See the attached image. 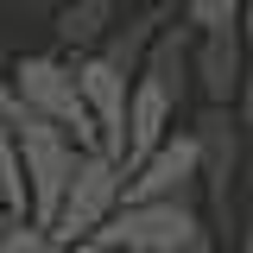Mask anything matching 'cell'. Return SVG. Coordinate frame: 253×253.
Listing matches in <instances>:
<instances>
[{
	"label": "cell",
	"instance_id": "obj_1",
	"mask_svg": "<svg viewBox=\"0 0 253 253\" xmlns=\"http://www.w3.org/2000/svg\"><path fill=\"white\" fill-rule=\"evenodd\" d=\"M6 76H13V108L19 114H38V121L57 126V133H70L76 152H101V139H95V126H89V108L76 95L70 57H57V51H26Z\"/></svg>",
	"mask_w": 253,
	"mask_h": 253
},
{
	"label": "cell",
	"instance_id": "obj_2",
	"mask_svg": "<svg viewBox=\"0 0 253 253\" xmlns=\"http://www.w3.org/2000/svg\"><path fill=\"white\" fill-rule=\"evenodd\" d=\"M6 126H13V152H19V177H26V221H38V228H51V215H57V196L63 184H70V171H76V139L70 133H57L51 121H38V114H6Z\"/></svg>",
	"mask_w": 253,
	"mask_h": 253
},
{
	"label": "cell",
	"instance_id": "obj_3",
	"mask_svg": "<svg viewBox=\"0 0 253 253\" xmlns=\"http://www.w3.org/2000/svg\"><path fill=\"white\" fill-rule=\"evenodd\" d=\"M121 190H126V171L114 165L108 152H83L76 158V171H70V184L57 196V215H51V241L57 247H76V241H95L108 215L121 209Z\"/></svg>",
	"mask_w": 253,
	"mask_h": 253
},
{
	"label": "cell",
	"instance_id": "obj_4",
	"mask_svg": "<svg viewBox=\"0 0 253 253\" xmlns=\"http://www.w3.org/2000/svg\"><path fill=\"white\" fill-rule=\"evenodd\" d=\"M196 234H209L196 203H121L95 241L108 253H177Z\"/></svg>",
	"mask_w": 253,
	"mask_h": 253
},
{
	"label": "cell",
	"instance_id": "obj_5",
	"mask_svg": "<svg viewBox=\"0 0 253 253\" xmlns=\"http://www.w3.org/2000/svg\"><path fill=\"white\" fill-rule=\"evenodd\" d=\"M121 203H196L203 209V177H196V146L190 133H171L152 158H139L126 171Z\"/></svg>",
	"mask_w": 253,
	"mask_h": 253
},
{
	"label": "cell",
	"instance_id": "obj_6",
	"mask_svg": "<svg viewBox=\"0 0 253 253\" xmlns=\"http://www.w3.org/2000/svg\"><path fill=\"white\" fill-rule=\"evenodd\" d=\"M76 70V95H83V108H89V126L95 139H101V152L121 165V146H126V76H114L101 57H70Z\"/></svg>",
	"mask_w": 253,
	"mask_h": 253
},
{
	"label": "cell",
	"instance_id": "obj_7",
	"mask_svg": "<svg viewBox=\"0 0 253 253\" xmlns=\"http://www.w3.org/2000/svg\"><path fill=\"white\" fill-rule=\"evenodd\" d=\"M247 70H253V57L241 44V32H215V38L190 44V95H203V108H234Z\"/></svg>",
	"mask_w": 253,
	"mask_h": 253
},
{
	"label": "cell",
	"instance_id": "obj_8",
	"mask_svg": "<svg viewBox=\"0 0 253 253\" xmlns=\"http://www.w3.org/2000/svg\"><path fill=\"white\" fill-rule=\"evenodd\" d=\"M171 19H177V13H171L165 0L133 6L126 19H114V26H108V38H101V51H95V57L108 63L114 76H126V83H133V76H139V63H146V51H152V38H158V26H171Z\"/></svg>",
	"mask_w": 253,
	"mask_h": 253
},
{
	"label": "cell",
	"instance_id": "obj_9",
	"mask_svg": "<svg viewBox=\"0 0 253 253\" xmlns=\"http://www.w3.org/2000/svg\"><path fill=\"white\" fill-rule=\"evenodd\" d=\"M190 44H196V32H190L184 19H171V26H158L152 51L139 63V83H152V89L171 101V114L190 101Z\"/></svg>",
	"mask_w": 253,
	"mask_h": 253
},
{
	"label": "cell",
	"instance_id": "obj_10",
	"mask_svg": "<svg viewBox=\"0 0 253 253\" xmlns=\"http://www.w3.org/2000/svg\"><path fill=\"white\" fill-rule=\"evenodd\" d=\"M171 101L152 89V83H139L133 76V89H126V146H121V171H133L139 158H152L165 139H171Z\"/></svg>",
	"mask_w": 253,
	"mask_h": 253
},
{
	"label": "cell",
	"instance_id": "obj_11",
	"mask_svg": "<svg viewBox=\"0 0 253 253\" xmlns=\"http://www.w3.org/2000/svg\"><path fill=\"white\" fill-rule=\"evenodd\" d=\"M114 19H121V0H63L51 13V32H57L63 57H95Z\"/></svg>",
	"mask_w": 253,
	"mask_h": 253
},
{
	"label": "cell",
	"instance_id": "obj_12",
	"mask_svg": "<svg viewBox=\"0 0 253 253\" xmlns=\"http://www.w3.org/2000/svg\"><path fill=\"white\" fill-rule=\"evenodd\" d=\"M196 38H215V32H234L241 26V0H184V13H177Z\"/></svg>",
	"mask_w": 253,
	"mask_h": 253
},
{
	"label": "cell",
	"instance_id": "obj_13",
	"mask_svg": "<svg viewBox=\"0 0 253 253\" xmlns=\"http://www.w3.org/2000/svg\"><path fill=\"white\" fill-rule=\"evenodd\" d=\"M51 247H57V241H51L38 221H13V228L0 234V253H51Z\"/></svg>",
	"mask_w": 253,
	"mask_h": 253
},
{
	"label": "cell",
	"instance_id": "obj_14",
	"mask_svg": "<svg viewBox=\"0 0 253 253\" xmlns=\"http://www.w3.org/2000/svg\"><path fill=\"white\" fill-rule=\"evenodd\" d=\"M234 32H241V44H247V57H253V0H241V26Z\"/></svg>",
	"mask_w": 253,
	"mask_h": 253
},
{
	"label": "cell",
	"instance_id": "obj_15",
	"mask_svg": "<svg viewBox=\"0 0 253 253\" xmlns=\"http://www.w3.org/2000/svg\"><path fill=\"white\" fill-rule=\"evenodd\" d=\"M6 114H13V76L0 70V121H6Z\"/></svg>",
	"mask_w": 253,
	"mask_h": 253
},
{
	"label": "cell",
	"instance_id": "obj_16",
	"mask_svg": "<svg viewBox=\"0 0 253 253\" xmlns=\"http://www.w3.org/2000/svg\"><path fill=\"white\" fill-rule=\"evenodd\" d=\"M177 253H221V247H215V234H196V241H190V247H177Z\"/></svg>",
	"mask_w": 253,
	"mask_h": 253
},
{
	"label": "cell",
	"instance_id": "obj_17",
	"mask_svg": "<svg viewBox=\"0 0 253 253\" xmlns=\"http://www.w3.org/2000/svg\"><path fill=\"white\" fill-rule=\"evenodd\" d=\"M51 253H108L101 241H76V247H51Z\"/></svg>",
	"mask_w": 253,
	"mask_h": 253
},
{
	"label": "cell",
	"instance_id": "obj_18",
	"mask_svg": "<svg viewBox=\"0 0 253 253\" xmlns=\"http://www.w3.org/2000/svg\"><path fill=\"white\" fill-rule=\"evenodd\" d=\"M13 221H19V215H13V209H6V203H0V234H6V228H13Z\"/></svg>",
	"mask_w": 253,
	"mask_h": 253
},
{
	"label": "cell",
	"instance_id": "obj_19",
	"mask_svg": "<svg viewBox=\"0 0 253 253\" xmlns=\"http://www.w3.org/2000/svg\"><path fill=\"white\" fill-rule=\"evenodd\" d=\"M26 6H51V13H57V6H63V0H26Z\"/></svg>",
	"mask_w": 253,
	"mask_h": 253
},
{
	"label": "cell",
	"instance_id": "obj_20",
	"mask_svg": "<svg viewBox=\"0 0 253 253\" xmlns=\"http://www.w3.org/2000/svg\"><path fill=\"white\" fill-rule=\"evenodd\" d=\"M133 6H152V0H133Z\"/></svg>",
	"mask_w": 253,
	"mask_h": 253
}]
</instances>
